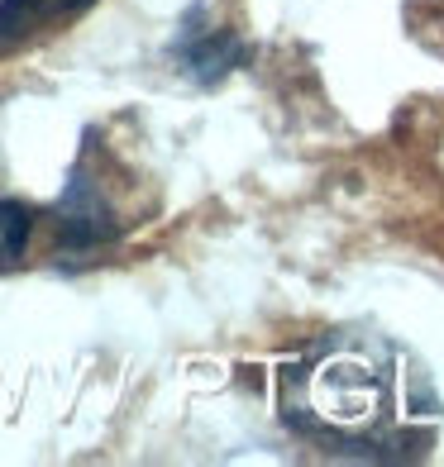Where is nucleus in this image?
Instances as JSON below:
<instances>
[{
	"label": "nucleus",
	"mask_w": 444,
	"mask_h": 467,
	"mask_svg": "<svg viewBox=\"0 0 444 467\" xmlns=\"http://www.w3.org/2000/svg\"><path fill=\"white\" fill-rule=\"evenodd\" d=\"M396 381L358 348H325L282 372V420L340 458L401 462L411 434L396 430Z\"/></svg>",
	"instance_id": "nucleus-1"
},
{
	"label": "nucleus",
	"mask_w": 444,
	"mask_h": 467,
	"mask_svg": "<svg viewBox=\"0 0 444 467\" xmlns=\"http://www.w3.org/2000/svg\"><path fill=\"white\" fill-rule=\"evenodd\" d=\"M58 239H62L68 253H91L100 244L120 239L115 210H111V201L100 196V186L87 172H77L68 182V191H62V201H58Z\"/></svg>",
	"instance_id": "nucleus-2"
},
{
	"label": "nucleus",
	"mask_w": 444,
	"mask_h": 467,
	"mask_svg": "<svg viewBox=\"0 0 444 467\" xmlns=\"http://www.w3.org/2000/svg\"><path fill=\"white\" fill-rule=\"evenodd\" d=\"M91 0H0V48L25 44L29 34L62 25V19H77Z\"/></svg>",
	"instance_id": "nucleus-3"
},
{
	"label": "nucleus",
	"mask_w": 444,
	"mask_h": 467,
	"mask_svg": "<svg viewBox=\"0 0 444 467\" xmlns=\"http://www.w3.org/2000/svg\"><path fill=\"white\" fill-rule=\"evenodd\" d=\"M244 57H248V48L229 29H216V34H201V38H186L182 44V62H186V72H192L201 87L220 81L225 72H235Z\"/></svg>",
	"instance_id": "nucleus-4"
},
{
	"label": "nucleus",
	"mask_w": 444,
	"mask_h": 467,
	"mask_svg": "<svg viewBox=\"0 0 444 467\" xmlns=\"http://www.w3.org/2000/svg\"><path fill=\"white\" fill-rule=\"evenodd\" d=\"M29 239H34V205L15 201V196H0V272L25 263Z\"/></svg>",
	"instance_id": "nucleus-5"
}]
</instances>
